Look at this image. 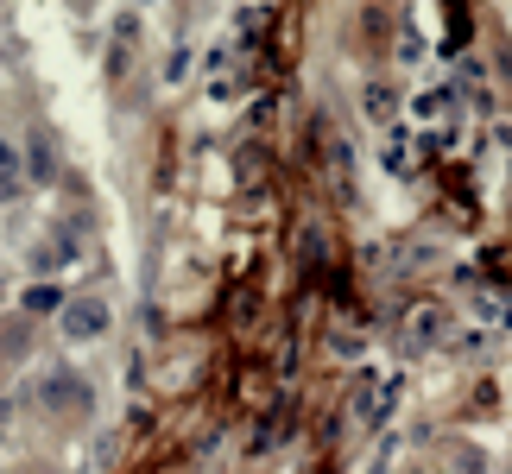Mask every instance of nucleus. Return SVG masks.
Segmentation results:
<instances>
[{
	"mask_svg": "<svg viewBox=\"0 0 512 474\" xmlns=\"http://www.w3.org/2000/svg\"><path fill=\"white\" fill-rule=\"evenodd\" d=\"M38 405H45L57 424H83L95 411V392H89V380L76 367H51L45 380H38Z\"/></svg>",
	"mask_w": 512,
	"mask_h": 474,
	"instance_id": "obj_1",
	"label": "nucleus"
},
{
	"mask_svg": "<svg viewBox=\"0 0 512 474\" xmlns=\"http://www.w3.org/2000/svg\"><path fill=\"white\" fill-rule=\"evenodd\" d=\"M57 329H64V342H95V335L108 329V304L102 298H64Z\"/></svg>",
	"mask_w": 512,
	"mask_h": 474,
	"instance_id": "obj_2",
	"label": "nucleus"
},
{
	"mask_svg": "<svg viewBox=\"0 0 512 474\" xmlns=\"http://www.w3.org/2000/svg\"><path fill=\"white\" fill-rule=\"evenodd\" d=\"M26 177H32V184H51V177H57V152H51L45 133H32V140H26Z\"/></svg>",
	"mask_w": 512,
	"mask_h": 474,
	"instance_id": "obj_3",
	"label": "nucleus"
},
{
	"mask_svg": "<svg viewBox=\"0 0 512 474\" xmlns=\"http://www.w3.org/2000/svg\"><path fill=\"white\" fill-rule=\"evenodd\" d=\"M133 45H140V19H133V13H121V26H114V57H108V76H121V70H127Z\"/></svg>",
	"mask_w": 512,
	"mask_h": 474,
	"instance_id": "obj_4",
	"label": "nucleus"
},
{
	"mask_svg": "<svg viewBox=\"0 0 512 474\" xmlns=\"http://www.w3.org/2000/svg\"><path fill=\"white\" fill-rule=\"evenodd\" d=\"M19 184H26V152H19V146H7V140H0V190H19Z\"/></svg>",
	"mask_w": 512,
	"mask_h": 474,
	"instance_id": "obj_5",
	"label": "nucleus"
},
{
	"mask_svg": "<svg viewBox=\"0 0 512 474\" xmlns=\"http://www.w3.org/2000/svg\"><path fill=\"white\" fill-rule=\"evenodd\" d=\"M26 310L32 316H51V310H64V298H57V285H32L26 291Z\"/></svg>",
	"mask_w": 512,
	"mask_h": 474,
	"instance_id": "obj_6",
	"label": "nucleus"
},
{
	"mask_svg": "<svg viewBox=\"0 0 512 474\" xmlns=\"http://www.w3.org/2000/svg\"><path fill=\"white\" fill-rule=\"evenodd\" d=\"M367 114H373V121H386V114H392V89L373 83V89H367Z\"/></svg>",
	"mask_w": 512,
	"mask_h": 474,
	"instance_id": "obj_7",
	"label": "nucleus"
},
{
	"mask_svg": "<svg viewBox=\"0 0 512 474\" xmlns=\"http://www.w3.org/2000/svg\"><path fill=\"white\" fill-rule=\"evenodd\" d=\"M437 323H443V316H437V310H424V316H418V342H437Z\"/></svg>",
	"mask_w": 512,
	"mask_h": 474,
	"instance_id": "obj_8",
	"label": "nucleus"
},
{
	"mask_svg": "<svg viewBox=\"0 0 512 474\" xmlns=\"http://www.w3.org/2000/svg\"><path fill=\"white\" fill-rule=\"evenodd\" d=\"M19 474H51V468H19Z\"/></svg>",
	"mask_w": 512,
	"mask_h": 474,
	"instance_id": "obj_9",
	"label": "nucleus"
},
{
	"mask_svg": "<svg viewBox=\"0 0 512 474\" xmlns=\"http://www.w3.org/2000/svg\"><path fill=\"white\" fill-rule=\"evenodd\" d=\"M0 380H7V354H0Z\"/></svg>",
	"mask_w": 512,
	"mask_h": 474,
	"instance_id": "obj_10",
	"label": "nucleus"
}]
</instances>
